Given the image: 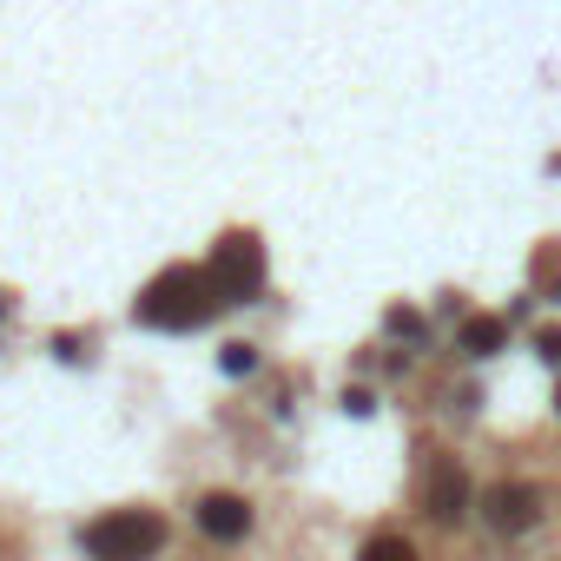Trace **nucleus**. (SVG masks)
<instances>
[{"instance_id": "obj_1", "label": "nucleus", "mask_w": 561, "mask_h": 561, "mask_svg": "<svg viewBox=\"0 0 561 561\" xmlns=\"http://www.w3.org/2000/svg\"><path fill=\"white\" fill-rule=\"evenodd\" d=\"M218 305H225V291L211 285V271L172 264V271H159L152 285L139 291V324H159V331H192V324H205Z\"/></svg>"}, {"instance_id": "obj_2", "label": "nucleus", "mask_w": 561, "mask_h": 561, "mask_svg": "<svg viewBox=\"0 0 561 561\" xmlns=\"http://www.w3.org/2000/svg\"><path fill=\"white\" fill-rule=\"evenodd\" d=\"M159 548H165V515H152V508H113L87 528L93 561H152Z\"/></svg>"}, {"instance_id": "obj_3", "label": "nucleus", "mask_w": 561, "mask_h": 561, "mask_svg": "<svg viewBox=\"0 0 561 561\" xmlns=\"http://www.w3.org/2000/svg\"><path fill=\"white\" fill-rule=\"evenodd\" d=\"M205 271H211V285L225 291V305H238V298H251L264 285V251H257L251 231H231V238H218V251H211Z\"/></svg>"}, {"instance_id": "obj_4", "label": "nucleus", "mask_w": 561, "mask_h": 561, "mask_svg": "<svg viewBox=\"0 0 561 561\" xmlns=\"http://www.w3.org/2000/svg\"><path fill=\"white\" fill-rule=\"evenodd\" d=\"M535 515H541V502H535V489H528V482H495V489L482 495V522H489V528H502V535L535 528Z\"/></svg>"}, {"instance_id": "obj_5", "label": "nucleus", "mask_w": 561, "mask_h": 561, "mask_svg": "<svg viewBox=\"0 0 561 561\" xmlns=\"http://www.w3.org/2000/svg\"><path fill=\"white\" fill-rule=\"evenodd\" d=\"M423 508L436 515V522H462V508H469V476H462V462H436L430 469V482H423Z\"/></svg>"}, {"instance_id": "obj_6", "label": "nucleus", "mask_w": 561, "mask_h": 561, "mask_svg": "<svg viewBox=\"0 0 561 561\" xmlns=\"http://www.w3.org/2000/svg\"><path fill=\"white\" fill-rule=\"evenodd\" d=\"M198 528H205L211 541H244L251 502H244V495H205V502H198Z\"/></svg>"}, {"instance_id": "obj_7", "label": "nucleus", "mask_w": 561, "mask_h": 561, "mask_svg": "<svg viewBox=\"0 0 561 561\" xmlns=\"http://www.w3.org/2000/svg\"><path fill=\"white\" fill-rule=\"evenodd\" d=\"M462 351H469V357H495V351H502V324H495V318H476V324L462 331Z\"/></svg>"}, {"instance_id": "obj_8", "label": "nucleus", "mask_w": 561, "mask_h": 561, "mask_svg": "<svg viewBox=\"0 0 561 561\" xmlns=\"http://www.w3.org/2000/svg\"><path fill=\"white\" fill-rule=\"evenodd\" d=\"M357 561H416V548H410L403 535H377V541H364Z\"/></svg>"}, {"instance_id": "obj_9", "label": "nucleus", "mask_w": 561, "mask_h": 561, "mask_svg": "<svg viewBox=\"0 0 561 561\" xmlns=\"http://www.w3.org/2000/svg\"><path fill=\"white\" fill-rule=\"evenodd\" d=\"M251 364H257V357H251V344H225V370H231V377H244Z\"/></svg>"}, {"instance_id": "obj_10", "label": "nucleus", "mask_w": 561, "mask_h": 561, "mask_svg": "<svg viewBox=\"0 0 561 561\" xmlns=\"http://www.w3.org/2000/svg\"><path fill=\"white\" fill-rule=\"evenodd\" d=\"M541 357H548V364H561V331H541Z\"/></svg>"}]
</instances>
